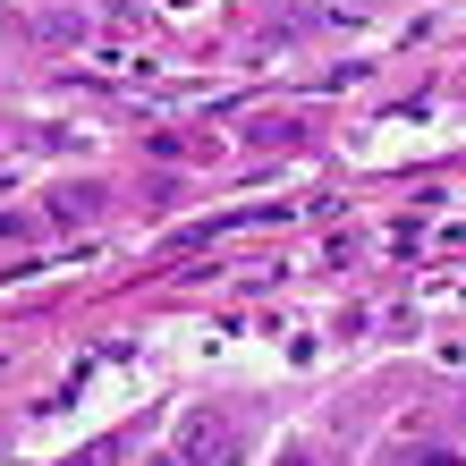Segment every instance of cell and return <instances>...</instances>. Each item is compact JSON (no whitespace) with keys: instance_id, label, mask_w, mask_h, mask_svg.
<instances>
[{"instance_id":"5","label":"cell","mask_w":466,"mask_h":466,"mask_svg":"<svg viewBox=\"0 0 466 466\" xmlns=\"http://www.w3.org/2000/svg\"><path fill=\"white\" fill-rule=\"evenodd\" d=\"M458 424H466V399H458Z\"/></svg>"},{"instance_id":"1","label":"cell","mask_w":466,"mask_h":466,"mask_svg":"<svg viewBox=\"0 0 466 466\" xmlns=\"http://www.w3.org/2000/svg\"><path fill=\"white\" fill-rule=\"evenodd\" d=\"M178 466H246V432L204 407V416H187V432H178Z\"/></svg>"},{"instance_id":"4","label":"cell","mask_w":466,"mask_h":466,"mask_svg":"<svg viewBox=\"0 0 466 466\" xmlns=\"http://www.w3.org/2000/svg\"><path fill=\"white\" fill-rule=\"evenodd\" d=\"M68 466H111V441H94V450H76Z\"/></svg>"},{"instance_id":"2","label":"cell","mask_w":466,"mask_h":466,"mask_svg":"<svg viewBox=\"0 0 466 466\" xmlns=\"http://www.w3.org/2000/svg\"><path fill=\"white\" fill-rule=\"evenodd\" d=\"M102 212V187L86 178V187H60V196H51V221H94Z\"/></svg>"},{"instance_id":"3","label":"cell","mask_w":466,"mask_h":466,"mask_svg":"<svg viewBox=\"0 0 466 466\" xmlns=\"http://www.w3.org/2000/svg\"><path fill=\"white\" fill-rule=\"evenodd\" d=\"M280 466H339V458H331V450H314V441H289Z\"/></svg>"}]
</instances>
